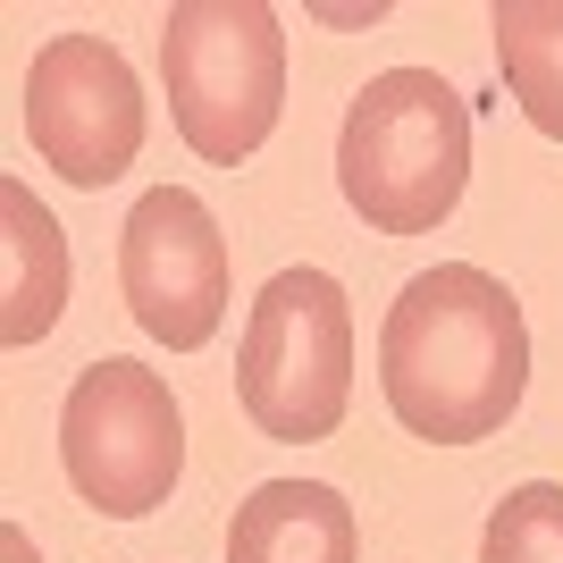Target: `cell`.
<instances>
[{
    "mask_svg": "<svg viewBox=\"0 0 563 563\" xmlns=\"http://www.w3.org/2000/svg\"><path fill=\"white\" fill-rule=\"evenodd\" d=\"M530 320L479 261H438L378 320V396L429 446H479L521 412Z\"/></svg>",
    "mask_w": 563,
    "mask_h": 563,
    "instance_id": "cell-1",
    "label": "cell"
},
{
    "mask_svg": "<svg viewBox=\"0 0 563 563\" xmlns=\"http://www.w3.org/2000/svg\"><path fill=\"white\" fill-rule=\"evenodd\" d=\"M336 186L371 235L446 228L471 186V110L438 68H387L336 126Z\"/></svg>",
    "mask_w": 563,
    "mask_h": 563,
    "instance_id": "cell-2",
    "label": "cell"
},
{
    "mask_svg": "<svg viewBox=\"0 0 563 563\" xmlns=\"http://www.w3.org/2000/svg\"><path fill=\"white\" fill-rule=\"evenodd\" d=\"M168 118L194 161L244 168L286 110V25L261 0H186L161 25Z\"/></svg>",
    "mask_w": 563,
    "mask_h": 563,
    "instance_id": "cell-3",
    "label": "cell"
},
{
    "mask_svg": "<svg viewBox=\"0 0 563 563\" xmlns=\"http://www.w3.org/2000/svg\"><path fill=\"white\" fill-rule=\"evenodd\" d=\"M235 404L261 438L320 446L353 404V303L329 269H278L244 311Z\"/></svg>",
    "mask_w": 563,
    "mask_h": 563,
    "instance_id": "cell-4",
    "label": "cell"
},
{
    "mask_svg": "<svg viewBox=\"0 0 563 563\" xmlns=\"http://www.w3.org/2000/svg\"><path fill=\"white\" fill-rule=\"evenodd\" d=\"M59 471L68 488L110 521L161 514L186 471V412L161 371L143 362H85L59 404Z\"/></svg>",
    "mask_w": 563,
    "mask_h": 563,
    "instance_id": "cell-5",
    "label": "cell"
},
{
    "mask_svg": "<svg viewBox=\"0 0 563 563\" xmlns=\"http://www.w3.org/2000/svg\"><path fill=\"white\" fill-rule=\"evenodd\" d=\"M25 143L51 177L101 194L143 152V85L101 34H51L25 68Z\"/></svg>",
    "mask_w": 563,
    "mask_h": 563,
    "instance_id": "cell-6",
    "label": "cell"
},
{
    "mask_svg": "<svg viewBox=\"0 0 563 563\" xmlns=\"http://www.w3.org/2000/svg\"><path fill=\"white\" fill-rule=\"evenodd\" d=\"M118 286L135 329L168 353H202L228 320V235L186 186H152L118 228Z\"/></svg>",
    "mask_w": 563,
    "mask_h": 563,
    "instance_id": "cell-7",
    "label": "cell"
},
{
    "mask_svg": "<svg viewBox=\"0 0 563 563\" xmlns=\"http://www.w3.org/2000/svg\"><path fill=\"white\" fill-rule=\"evenodd\" d=\"M68 311V235L25 177H0V345H43Z\"/></svg>",
    "mask_w": 563,
    "mask_h": 563,
    "instance_id": "cell-8",
    "label": "cell"
},
{
    "mask_svg": "<svg viewBox=\"0 0 563 563\" xmlns=\"http://www.w3.org/2000/svg\"><path fill=\"white\" fill-rule=\"evenodd\" d=\"M228 563H353V505L329 479H261L228 521Z\"/></svg>",
    "mask_w": 563,
    "mask_h": 563,
    "instance_id": "cell-9",
    "label": "cell"
},
{
    "mask_svg": "<svg viewBox=\"0 0 563 563\" xmlns=\"http://www.w3.org/2000/svg\"><path fill=\"white\" fill-rule=\"evenodd\" d=\"M496 68L514 85L521 118L563 143V0H496Z\"/></svg>",
    "mask_w": 563,
    "mask_h": 563,
    "instance_id": "cell-10",
    "label": "cell"
},
{
    "mask_svg": "<svg viewBox=\"0 0 563 563\" xmlns=\"http://www.w3.org/2000/svg\"><path fill=\"white\" fill-rule=\"evenodd\" d=\"M479 563H563V488L521 479L479 530Z\"/></svg>",
    "mask_w": 563,
    "mask_h": 563,
    "instance_id": "cell-11",
    "label": "cell"
},
{
    "mask_svg": "<svg viewBox=\"0 0 563 563\" xmlns=\"http://www.w3.org/2000/svg\"><path fill=\"white\" fill-rule=\"evenodd\" d=\"M0 563H43V555H34V539H25L18 521H0Z\"/></svg>",
    "mask_w": 563,
    "mask_h": 563,
    "instance_id": "cell-12",
    "label": "cell"
}]
</instances>
